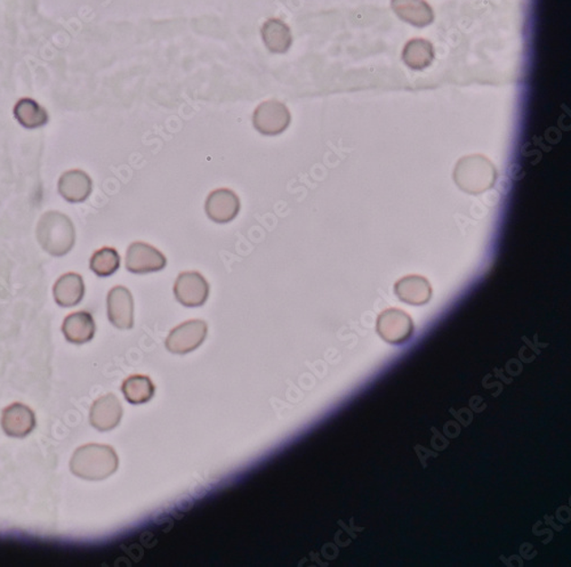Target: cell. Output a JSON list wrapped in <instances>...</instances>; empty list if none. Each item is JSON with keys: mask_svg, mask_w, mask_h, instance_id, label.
Listing matches in <instances>:
<instances>
[{"mask_svg": "<svg viewBox=\"0 0 571 567\" xmlns=\"http://www.w3.org/2000/svg\"><path fill=\"white\" fill-rule=\"evenodd\" d=\"M122 407L121 400L114 394H106L97 399L91 409L89 420L93 428L105 432L117 428L121 423Z\"/></svg>", "mask_w": 571, "mask_h": 567, "instance_id": "obj_10", "label": "cell"}, {"mask_svg": "<svg viewBox=\"0 0 571 567\" xmlns=\"http://www.w3.org/2000/svg\"><path fill=\"white\" fill-rule=\"evenodd\" d=\"M36 237L47 254L62 257L74 248L76 230L67 215L59 212H47L38 221Z\"/></svg>", "mask_w": 571, "mask_h": 567, "instance_id": "obj_2", "label": "cell"}, {"mask_svg": "<svg viewBox=\"0 0 571 567\" xmlns=\"http://www.w3.org/2000/svg\"><path fill=\"white\" fill-rule=\"evenodd\" d=\"M211 287L202 273L191 271L178 274L174 284V295L186 307L203 306L210 297Z\"/></svg>", "mask_w": 571, "mask_h": 567, "instance_id": "obj_6", "label": "cell"}, {"mask_svg": "<svg viewBox=\"0 0 571 567\" xmlns=\"http://www.w3.org/2000/svg\"><path fill=\"white\" fill-rule=\"evenodd\" d=\"M261 35L264 44L272 53L284 54L288 52L293 44L291 28L279 19H268L263 24Z\"/></svg>", "mask_w": 571, "mask_h": 567, "instance_id": "obj_15", "label": "cell"}, {"mask_svg": "<svg viewBox=\"0 0 571 567\" xmlns=\"http://www.w3.org/2000/svg\"><path fill=\"white\" fill-rule=\"evenodd\" d=\"M108 318L114 327L130 330L134 326V300L131 290L117 285L110 290L106 297Z\"/></svg>", "mask_w": 571, "mask_h": 567, "instance_id": "obj_7", "label": "cell"}, {"mask_svg": "<svg viewBox=\"0 0 571 567\" xmlns=\"http://www.w3.org/2000/svg\"><path fill=\"white\" fill-rule=\"evenodd\" d=\"M14 117L20 125L28 130H37L45 126L50 121L49 113L37 101L23 97L15 104Z\"/></svg>", "mask_w": 571, "mask_h": 567, "instance_id": "obj_16", "label": "cell"}, {"mask_svg": "<svg viewBox=\"0 0 571 567\" xmlns=\"http://www.w3.org/2000/svg\"><path fill=\"white\" fill-rule=\"evenodd\" d=\"M53 295L58 305L74 307L83 301L85 296V284L83 276L78 273H67L54 284Z\"/></svg>", "mask_w": 571, "mask_h": 567, "instance_id": "obj_13", "label": "cell"}, {"mask_svg": "<svg viewBox=\"0 0 571 567\" xmlns=\"http://www.w3.org/2000/svg\"><path fill=\"white\" fill-rule=\"evenodd\" d=\"M2 428L8 436L25 437L36 428L32 409L23 403H13L3 411Z\"/></svg>", "mask_w": 571, "mask_h": 567, "instance_id": "obj_9", "label": "cell"}, {"mask_svg": "<svg viewBox=\"0 0 571 567\" xmlns=\"http://www.w3.org/2000/svg\"><path fill=\"white\" fill-rule=\"evenodd\" d=\"M207 332V323L203 320H190L170 331L166 339V347L174 354L193 352L206 339Z\"/></svg>", "mask_w": 571, "mask_h": 567, "instance_id": "obj_5", "label": "cell"}, {"mask_svg": "<svg viewBox=\"0 0 571 567\" xmlns=\"http://www.w3.org/2000/svg\"><path fill=\"white\" fill-rule=\"evenodd\" d=\"M168 266V259L161 251L149 243L133 242L127 249L126 268L133 274H149L163 271Z\"/></svg>", "mask_w": 571, "mask_h": 567, "instance_id": "obj_4", "label": "cell"}, {"mask_svg": "<svg viewBox=\"0 0 571 567\" xmlns=\"http://www.w3.org/2000/svg\"><path fill=\"white\" fill-rule=\"evenodd\" d=\"M89 267L97 276L108 278L121 267V255L113 247H104L93 254Z\"/></svg>", "mask_w": 571, "mask_h": 567, "instance_id": "obj_18", "label": "cell"}, {"mask_svg": "<svg viewBox=\"0 0 571 567\" xmlns=\"http://www.w3.org/2000/svg\"><path fill=\"white\" fill-rule=\"evenodd\" d=\"M378 331L386 342L400 344L406 342L411 337L412 324L406 314L389 312L379 318Z\"/></svg>", "mask_w": 571, "mask_h": 567, "instance_id": "obj_14", "label": "cell"}, {"mask_svg": "<svg viewBox=\"0 0 571 567\" xmlns=\"http://www.w3.org/2000/svg\"><path fill=\"white\" fill-rule=\"evenodd\" d=\"M204 211L215 223L227 224L240 214V199L232 190L217 189L208 195Z\"/></svg>", "mask_w": 571, "mask_h": 567, "instance_id": "obj_8", "label": "cell"}, {"mask_svg": "<svg viewBox=\"0 0 571 567\" xmlns=\"http://www.w3.org/2000/svg\"><path fill=\"white\" fill-rule=\"evenodd\" d=\"M93 181L84 170H69L59 177V192L68 202L79 203L86 202L92 194Z\"/></svg>", "mask_w": 571, "mask_h": 567, "instance_id": "obj_11", "label": "cell"}, {"mask_svg": "<svg viewBox=\"0 0 571 567\" xmlns=\"http://www.w3.org/2000/svg\"><path fill=\"white\" fill-rule=\"evenodd\" d=\"M96 326L92 314L86 310L68 315L63 322L62 332L68 342L77 345L88 343L95 335Z\"/></svg>", "mask_w": 571, "mask_h": 567, "instance_id": "obj_12", "label": "cell"}, {"mask_svg": "<svg viewBox=\"0 0 571 567\" xmlns=\"http://www.w3.org/2000/svg\"><path fill=\"white\" fill-rule=\"evenodd\" d=\"M155 385L151 379L140 374H134L126 379L122 383V393L131 404H142L148 402L155 394Z\"/></svg>", "mask_w": 571, "mask_h": 567, "instance_id": "obj_17", "label": "cell"}, {"mask_svg": "<svg viewBox=\"0 0 571 567\" xmlns=\"http://www.w3.org/2000/svg\"><path fill=\"white\" fill-rule=\"evenodd\" d=\"M119 466L116 451L104 445H86L77 449L70 462L71 472L80 479L101 481L113 475Z\"/></svg>", "mask_w": 571, "mask_h": 567, "instance_id": "obj_1", "label": "cell"}, {"mask_svg": "<svg viewBox=\"0 0 571 567\" xmlns=\"http://www.w3.org/2000/svg\"><path fill=\"white\" fill-rule=\"evenodd\" d=\"M292 114L287 106L276 100L263 102L254 111L253 123L262 135L283 134L291 125Z\"/></svg>", "mask_w": 571, "mask_h": 567, "instance_id": "obj_3", "label": "cell"}]
</instances>
